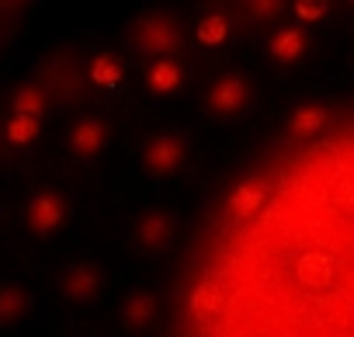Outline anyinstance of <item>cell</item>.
I'll list each match as a JSON object with an SVG mask.
<instances>
[{
  "instance_id": "cell-4",
  "label": "cell",
  "mask_w": 354,
  "mask_h": 337,
  "mask_svg": "<svg viewBox=\"0 0 354 337\" xmlns=\"http://www.w3.org/2000/svg\"><path fill=\"white\" fill-rule=\"evenodd\" d=\"M104 289V271L94 261H77L59 275V295L73 306H87L101 295Z\"/></svg>"
},
{
  "instance_id": "cell-8",
  "label": "cell",
  "mask_w": 354,
  "mask_h": 337,
  "mask_svg": "<svg viewBox=\"0 0 354 337\" xmlns=\"http://www.w3.org/2000/svg\"><path fill=\"white\" fill-rule=\"evenodd\" d=\"M306 53H309V35H306L299 25H288V28L274 32L271 42H268V60H274V63H281V66L299 63Z\"/></svg>"
},
{
  "instance_id": "cell-11",
  "label": "cell",
  "mask_w": 354,
  "mask_h": 337,
  "mask_svg": "<svg viewBox=\"0 0 354 337\" xmlns=\"http://www.w3.org/2000/svg\"><path fill=\"white\" fill-rule=\"evenodd\" d=\"M326 118H330L326 104H319V101H306V104H299V108L292 111V118H288V132H292V136H313V132H319V129L326 125Z\"/></svg>"
},
{
  "instance_id": "cell-2",
  "label": "cell",
  "mask_w": 354,
  "mask_h": 337,
  "mask_svg": "<svg viewBox=\"0 0 354 337\" xmlns=\"http://www.w3.org/2000/svg\"><path fill=\"white\" fill-rule=\"evenodd\" d=\"M250 101H254V87L247 84L243 73H226V77H219V80L209 87V98H205V104H209V111H212L216 118H236V115H243V111L250 108Z\"/></svg>"
},
{
  "instance_id": "cell-1",
  "label": "cell",
  "mask_w": 354,
  "mask_h": 337,
  "mask_svg": "<svg viewBox=\"0 0 354 337\" xmlns=\"http://www.w3.org/2000/svg\"><path fill=\"white\" fill-rule=\"evenodd\" d=\"M188 160V139L181 132H160L142 146V171L149 178H170Z\"/></svg>"
},
{
  "instance_id": "cell-5",
  "label": "cell",
  "mask_w": 354,
  "mask_h": 337,
  "mask_svg": "<svg viewBox=\"0 0 354 337\" xmlns=\"http://www.w3.org/2000/svg\"><path fill=\"white\" fill-rule=\"evenodd\" d=\"M174 230H177V226H174V216H170L167 209L153 206V209H146V212L136 219V226H132V244H136L142 254H160V251L170 247Z\"/></svg>"
},
{
  "instance_id": "cell-12",
  "label": "cell",
  "mask_w": 354,
  "mask_h": 337,
  "mask_svg": "<svg viewBox=\"0 0 354 337\" xmlns=\"http://www.w3.org/2000/svg\"><path fill=\"white\" fill-rule=\"evenodd\" d=\"M146 84H149L153 94H174L177 87H181V70H177L174 63H163V60H160V63L149 66Z\"/></svg>"
},
{
  "instance_id": "cell-16",
  "label": "cell",
  "mask_w": 354,
  "mask_h": 337,
  "mask_svg": "<svg viewBox=\"0 0 354 337\" xmlns=\"http://www.w3.org/2000/svg\"><path fill=\"white\" fill-rule=\"evenodd\" d=\"M223 35H226V18H205L198 28V42H205V46H216Z\"/></svg>"
},
{
  "instance_id": "cell-14",
  "label": "cell",
  "mask_w": 354,
  "mask_h": 337,
  "mask_svg": "<svg viewBox=\"0 0 354 337\" xmlns=\"http://www.w3.org/2000/svg\"><path fill=\"white\" fill-rule=\"evenodd\" d=\"M35 136H39V118L15 115V118L8 122V139H11L15 146H25V143H32Z\"/></svg>"
},
{
  "instance_id": "cell-7",
  "label": "cell",
  "mask_w": 354,
  "mask_h": 337,
  "mask_svg": "<svg viewBox=\"0 0 354 337\" xmlns=\"http://www.w3.org/2000/svg\"><path fill=\"white\" fill-rule=\"evenodd\" d=\"M66 146H70V153H73V156H80V160H94V156L108 146V125H104L101 118L87 115V118L73 122Z\"/></svg>"
},
{
  "instance_id": "cell-6",
  "label": "cell",
  "mask_w": 354,
  "mask_h": 337,
  "mask_svg": "<svg viewBox=\"0 0 354 337\" xmlns=\"http://www.w3.org/2000/svg\"><path fill=\"white\" fill-rule=\"evenodd\" d=\"M132 39L142 53H153V56H163V53H174L177 42H181V32H177L174 18L167 15H149L142 21H136L132 28Z\"/></svg>"
},
{
  "instance_id": "cell-13",
  "label": "cell",
  "mask_w": 354,
  "mask_h": 337,
  "mask_svg": "<svg viewBox=\"0 0 354 337\" xmlns=\"http://www.w3.org/2000/svg\"><path fill=\"white\" fill-rule=\"evenodd\" d=\"M11 108H15V115H28V118H39L42 111H46V94L39 91V87H18L15 91V98H11Z\"/></svg>"
},
{
  "instance_id": "cell-15",
  "label": "cell",
  "mask_w": 354,
  "mask_h": 337,
  "mask_svg": "<svg viewBox=\"0 0 354 337\" xmlns=\"http://www.w3.org/2000/svg\"><path fill=\"white\" fill-rule=\"evenodd\" d=\"M118 77H122V66H118V60L115 56H97L94 63H91V80L94 84H118Z\"/></svg>"
},
{
  "instance_id": "cell-3",
  "label": "cell",
  "mask_w": 354,
  "mask_h": 337,
  "mask_svg": "<svg viewBox=\"0 0 354 337\" xmlns=\"http://www.w3.org/2000/svg\"><path fill=\"white\" fill-rule=\"evenodd\" d=\"M66 199L56 192V188H42L32 195L28 209H25V226L35 233V237H53L63 223H66Z\"/></svg>"
},
{
  "instance_id": "cell-17",
  "label": "cell",
  "mask_w": 354,
  "mask_h": 337,
  "mask_svg": "<svg viewBox=\"0 0 354 337\" xmlns=\"http://www.w3.org/2000/svg\"><path fill=\"white\" fill-rule=\"evenodd\" d=\"M295 15L306 18V21H316L319 15H326V4L323 0H316V4H295Z\"/></svg>"
},
{
  "instance_id": "cell-9",
  "label": "cell",
  "mask_w": 354,
  "mask_h": 337,
  "mask_svg": "<svg viewBox=\"0 0 354 337\" xmlns=\"http://www.w3.org/2000/svg\"><path fill=\"white\" fill-rule=\"evenodd\" d=\"M118 320L125 330H146L156 320V295L146 289H132L118 306Z\"/></svg>"
},
{
  "instance_id": "cell-10",
  "label": "cell",
  "mask_w": 354,
  "mask_h": 337,
  "mask_svg": "<svg viewBox=\"0 0 354 337\" xmlns=\"http://www.w3.org/2000/svg\"><path fill=\"white\" fill-rule=\"evenodd\" d=\"M32 299H28V289L18 285V282H8L0 285V327H15L25 320Z\"/></svg>"
}]
</instances>
